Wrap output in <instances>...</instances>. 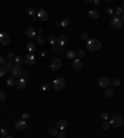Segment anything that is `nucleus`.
I'll use <instances>...</instances> for the list:
<instances>
[{"label": "nucleus", "instance_id": "f257e3e1", "mask_svg": "<svg viewBox=\"0 0 124 138\" xmlns=\"http://www.w3.org/2000/svg\"><path fill=\"white\" fill-rule=\"evenodd\" d=\"M86 47L89 51H98L102 47V44H100L99 40H97V39H88L86 41Z\"/></svg>", "mask_w": 124, "mask_h": 138}, {"label": "nucleus", "instance_id": "f03ea898", "mask_svg": "<svg viewBox=\"0 0 124 138\" xmlns=\"http://www.w3.org/2000/svg\"><path fill=\"white\" fill-rule=\"evenodd\" d=\"M65 86H66V80H65L63 77H57V78H55V81L52 83V87L56 91H61Z\"/></svg>", "mask_w": 124, "mask_h": 138}, {"label": "nucleus", "instance_id": "7ed1b4c3", "mask_svg": "<svg viewBox=\"0 0 124 138\" xmlns=\"http://www.w3.org/2000/svg\"><path fill=\"white\" fill-rule=\"evenodd\" d=\"M123 24H124V21H123V19L120 17V16H113L112 17V20H111V26L113 28V29H115V30H118V29H120L122 26H123Z\"/></svg>", "mask_w": 124, "mask_h": 138}, {"label": "nucleus", "instance_id": "20e7f679", "mask_svg": "<svg viewBox=\"0 0 124 138\" xmlns=\"http://www.w3.org/2000/svg\"><path fill=\"white\" fill-rule=\"evenodd\" d=\"M23 71H24V70H23V67L20 66V65H17V64H16V65H14V66H12V69H11V71H10V72H11L12 77H17V78H19V77H21V76H23Z\"/></svg>", "mask_w": 124, "mask_h": 138}, {"label": "nucleus", "instance_id": "39448f33", "mask_svg": "<svg viewBox=\"0 0 124 138\" xmlns=\"http://www.w3.org/2000/svg\"><path fill=\"white\" fill-rule=\"evenodd\" d=\"M109 85H111V80H109L108 77L102 76V77H99V78H98V86H99V87L106 88V87H108Z\"/></svg>", "mask_w": 124, "mask_h": 138}, {"label": "nucleus", "instance_id": "423d86ee", "mask_svg": "<svg viewBox=\"0 0 124 138\" xmlns=\"http://www.w3.org/2000/svg\"><path fill=\"white\" fill-rule=\"evenodd\" d=\"M9 42H10V36L6 32L1 31L0 32V45L6 46V45H9Z\"/></svg>", "mask_w": 124, "mask_h": 138}, {"label": "nucleus", "instance_id": "0eeeda50", "mask_svg": "<svg viewBox=\"0 0 124 138\" xmlns=\"http://www.w3.org/2000/svg\"><path fill=\"white\" fill-rule=\"evenodd\" d=\"M37 17H38V20H41V21H47L49 20V13L45 9H40L37 11Z\"/></svg>", "mask_w": 124, "mask_h": 138}, {"label": "nucleus", "instance_id": "6e6552de", "mask_svg": "<svg viewBox=\"0 0 124 138\" xmlns=\"http://www.w3.org/2000/svg\"><path fill=\"white\" fill-rule=\"evenodd\" d=\"M35 61H36V58H35V56L32 55V52L27 54V55L24 57V62H25L27 66H32V65L35 64Z\"/></svg>", "mask_w": 124, "mask_h": 138}, {"label": "nucleus", "instance_id": "1a4fd4ad", "mask_svg": "<svg viewBox=\"0 0 124 138\" xmlns=\"http://www.w3.org/2000/svg\"><path fill=\"white\" fill-rule=\"evenodd\" d=\"M111 124H113V126H115V127H120L122 124H123V118L120 117V116H113L112 118H111Z\"/></svg>", "mask_w": 124, "mask_h": 138}, {"label": "nucleus", "instance_id": "9d476101", "mask_svg": "<svg viewBox=\"0 0 124 138\" xmlns=\"http://www.w3.org/2000/svg\"><path fill=\"white\" fill-rule=\"evenodd\" d=\"M15 86L17 90H24L26 87V78L25 77H19V80H16Z\"/></svg>", "mask_w": 124, "mask_h": 138}, {"label": "nucleus", "instance_id": "9b49d317", "mask_svg": "<svg viewBox=\"0 0 124 138\" xmlns=\"http://www.w3.org/2000/svg\"><path fill=\"white\" fill-rule=\"evenodd\" d=\"M61 66H62V61L60 60V58H53V60L51 61V69H52L53 71L60 70Z\"/></svg>", "mask_w": 124, "mask_h": 138}, {"label": "nucleus", "instance_id": "f8f14e48", "mask_svg": "<svg viewBox=\"0 0 124 138\" xmlns=\"http://www.w3.org/2000/svg\"><path fill=\"white\" fill-rule=\"evenodd\" d=\"M15 128L16 129H19V131H25L26 129V122H25V120H19V121H16L15 122Z\"/></svg>", "mask_w": 124, "mask_h": 138}, {"label": "nucleus", "instance_id": "ddd939ff", "mask_svg": "<svg viewBox=\"0 0 124 138\" xmlns=\"http://www.w3.org/2000/svg\"><path fill=\"white\" fill-rule=\"evenodd\" d=\"M57 44H58L60 46L67 45V44H68V36H67V35H61V36H58V37H57Z\"/></svg>", "mask_w": 124, "mask_h": 138}, {"label": "nucleus", "instance_id": "4468645a", "mask_svg": "<svg viewBox=\"0 0 124 138\" xmlns=\"http://www.w3.org/2000/svg\"><path fill=\"white\" fill-rule=\"evenodd\" d=\"M72 66H73L74 70H81L82 69V61H81V58L74 57L73 61H72Z\"/></svg>", "mask_w": 124, "mask_h": 138}, {"label": "nucleus", "instance_id": "2eb2a0df", "mask_svg": "<svg viewBox=\"0 0 124 138\" xmlns=\"http://www.w3.org/2000/svg\"><path fill=\"white\" fill-rule=\"evenodd\" d=\"M25 35H26L29 39H34V37H36V30H35L34 28H27V29L25 30Z\"/></svg>", "mask_w": 124, "mask_h": 138}, {"label": "nucleus", "instance_id": "dca6fc26", "mask_svg": "<svg viewBox=\"0 0 124 138\" xmlns=\"http://www.w3.org/2000/svg\"><path fill=\"white\" fill-rule=\"evenodd\" d=\"M113 95H114V90H113V87H111V85H109L108 87H106L104 92H103V96H104L106 98H109V97H112Z\"/></svg>", "mask_w": 124, "mask_h": 138}, {"label": "nucleus", "instance_id": "f3484780", "mask_svg": "<svg viewBox=\"0 0 124 138\" xmlns=\"http://www.w3.org/2000/svg\"><path fill=\"white\" fill-rule=\"evenodd\" d=\"M99 16H100V14H99L98 10H91L88 13V17L91 20H97V19H99Z\"/></svg>", "mask_w": 124, "mask_h": 138}, {"label": "nucleus", "instance_id": "a211bd4d", "mask_svg": "<svg viewBox=\"0 0 124 138\" xmlns=\"http://www.w3.org/2000/svg\"><path fill=\"white\" fill-rule=\"evenodd\" d=\"M67 124H68V123H67V121H66V120H58L56 126H57V128H58L60 131H63V129L67 127Z\"/></svg>", "mask_w": 124, "mask_h": 138}, {"label": "nucleus", "instance_id": "6ab92c4d", "mask_svg": "<svg viewBox=\"0 0 124 138\" xmlns=\"http://www.w3.org/2000/svg\"><path fill=\"white\" fill-rule=\"evenodd\" d=\"M46 41H47L50 45H55V44L57 42V37H55L53 35H49L47 39H46Z\"/></svg>", "mask_w": 124, "mask_h": 138}, {"label": "nucleus", "instance_id": "aec40b11", "mask_svg": "<svg viewBox=\"0 0 124 138\" xmlns=\"http://www.w3.org/2000/svg\"><path fill=\"white\" fill-rule=\"evenodd\" d=\"M26 47H27V50H29L30 52H34V51L36 50V44H35V42H32V41H30V42H27Z\"/></svg>", "mask_w": 124, "mask_h": 138}, {"label": "nucleus", "instance_id": "412c9836", "mask_svg": "<svg viewBox=\"0 0 124 138\" xmlns=\"http://www.w3.org/2000/svg\"><path fill=\"white\" fill-rule=\"evenodd\" d=\"M36 41H37V44L42 45V44H45V42H46V39L40 34V35H37V36H36Z\"/></svg>", "mask_w": 124, "mask_h": 138}, {"label": "nucleus", "instance_id": "4be33fe9", "mask_svg": "<svg viewBox=\"0 0 124 138\" xmlns=\"http://www.w3.org/2000/svg\"><path fill=\"white\" fill-rule=\"evenodd\" d=\"M70 19H63V20H61L60 21V26H62V28H67V26H70Z\"/></svg>", "mask_w": 124, "mask_h": 138}, {"label": "nucleus", "instance_id": "5701e85b", "mask_svg": "<svg viewBox=\"0 0 124 138\" xmlns=\"http://www.w3.org/2000/svg\"><path fill=\"white\" fill-rule=\"evenodd\" d=\"M66 57L68 58V60H73V58L76 57V52L72 51V50H68V51L66 52Z\"/></svg>", "mask_w": 124, "mask_h": 138}, {"label": "nucleus", "instance_id": "b1692460", "mask_svg": "<svg viewBox=\"0 0 124 138\" xmlns=\"http://www.w3.org/2000/svg\"><path fill=\"white\" fill-rule=\"evenodd\" d=\"M47 132H49V134L50 136H57L58 134V128H53V127H51V128H49L47 129Z\"/></svg>", "mask_w": 124, "mask_h": 138}, {"label": "nucleus", "instance_id": "393cba45", "mask_svg": "<svg viewBox=\"0 0 124 138\" xmlns=\"http://www.w3.org/2000/svg\"><path fill=\"white\" fill-rule=\"evenodd\" d=\"M50 88H51V85L47 83V82H44L42 85L40 86V90H41V91H49Z\"/></svg>", "mask_w": 124, "mask_h": 138}, {"label": "nucleus", "instance_id": "a878e982", "mask_svg": "<svg viewBox=\"0 0 124 138\" xmlns=\"http://www.w3.org/2000/svg\"><path fill=\"white\" fill-rule=\"evenodd\" d=\"M111 126H112V124H111V122L104 121V122L102 123V129H103V131H108V129L111 128Z\"/></svg>", "mask_w": 124, "mask_h": 138}, {"label": "nucleus", "instance_id": "bb28decb", "mask_svg": "<svg viewBox=\"0 0 124 138\" xmlns=\"http://www.w3.org/2000/svg\"><path fill=\"white\" fill-rule=\"evenodd\" d=\"M111 85H112V87H118L120 85V80L119 78H113V80L111 81Z\"/></svg>", "mask_w": 124, "mask_h": 138}, {"label": "nucleus", "instance_id": "cd10ccee", "mask_svg": "<svg viewBox=\"0 0 124 138\" xmlns=\"http://www.w3.org/2000/svg\"><path fill=\"white\" fill-rule=\"evenodd\" d=\"M52 50L55 52H62L63 51V46H60V45H52Z\"/></svg>", "mask_w": 124, "mask_h": 138}, {"label": "nucleus", "instance_id": "c85d7f7f", "mask_svg": "<svg viewBox=\"0 0 124 138\" xmlns=\"http://www.w3.org/2000/svg\"><path fill=\"white\" fill-rule=\"evenodd\" d=\"M76 56H77L78 58H81V60H82V58H83V57L86 56V52H85L83 50H78V51L76 52Z\"/></svg>", "mask_w": 124, "mask_h": 138}, {"label": "nucleus", "instance_id": "c756f323", "mask_svg": "<svg viewBox=\"0 0 124 138\" xmlns=\"http://www.w3.org/2000/svg\"><path fill=\"white\" fill-rule=\"evenodd\" d=\"M15 82H16V80H14L12 77H10V78H8V80H6V85H8V86H10V87L15 86Z\"/></svg>", "mask_w": 124, "mask_h": 138}, {"label": "nucleus", "instance_id": "7c9ffc66", "mask_svg": "<svg viewBox=\"0 0 124 138\" xmlns=\"http://www.w3.org/2000/svg\"><path fill=\"white\" fill-rule=\"evenodd\" d=\"M99 117H100V120H103V121L109 120V116H108V113H107V112H102V113L99 114Z\"/></svg>", "mask_w": 124, "mask_h": 138}, {"label": "nucleus", "instance_id": "2f4dec72", "mask_svg": "<svg viewBox=\"0 0 124 138\" xmlns=\"http://www.w3.org/2000/svg\"><path fill=\"white\" fill-rule=\"evenodd\" d=\"M0 136H1L3 138L8 137V136H9V133H8V129H6V128H1V131H0Z\"/></svg>", "mask_w": 124, "mask_h": 138}, {"label": "nucleus", "instance_id": "473e14b6", "mask_svg": "<svg viewBox=\"0 0 124 138\" xmlns=\"http://www.w3.org/2000/svg\"><path fill=\"white\" fill-rule=\"evenodd\" d=\"M6 69H5V66H0V77H4L5 75H6Z\"/></svg>", "mask_w": 124, "mask_h": 138}, {"label": "nucleus", "instance_id": "72a5a7b5", "mask_svg": "<svg viewBox=\"0 0 124 138\" xmlns=\"http://www.w3.org/2000/svg\"><path fill=\"white\" fill-rule=\"evenodd\" d=\"M27 14H29V15H31V16H34V15L36 14V9H35L34 6L29 8V9H27Z\"/></svg>", "mask_w": 124, "mask_h": 138}, {"label": "nucleus", "instance_id": "f704fd0d", "mask_svg": "<svg viewBox=\"0 0 124 138\" xmlns=\"http://www.w3.org/2000/svg\"><path fill=\"white\" fill-rule=\"evenodd\" d=\"M12 61H8L6 62V65H5V69H6V71H11V69H12Z\"/></svg>", "mask_w": 124, "mask_h": 138}, {"label": "nucleus", "instance_id": "c9c22d12", "mask_svg": "<svg viewBox=\"0 0 124 138\" xmlns=\"http://www.w3.org/2000/svg\"><path fill=\"white\" fill-rule=\"evenodd\" d=\"M14 61H15V62H16L17 65H20V64H23V61H24V60H23V56H16Z\"/></svg>", "mask_w": 124, "mask_h": 138}, {"label": "nucleus", "instance_id": "e433bc0d", "mask_svg": "<svg viewBox=\"0 0 124 138\" xmlns=\"http://www.w3.org/2000/svg\"><path fill=\"white\" fill-rule=\"evenodd\" d=\"M15 57H16V55H15L14 52H10V54L8 55V61H14Z\"/></svg>", "mask_w": 124, "mask_h": 138}, {"label": "nucleus", "instance_id": "4c0bfd02", "mask_svg": "<svg viewBox=\"0 0 124 138\" xmlns=\"http://www.w3.org/2000/svg\"><path fill=\"white\" fill-rule=\"evenodd\" d=\"M5 98H6V93L3 92V91H0V102H4Z\"/></svg>", "mask_w": 124, "mask_h": 138}, {"label": "nucleus", "instance_id": "58836bf2", "mask_svg": "<svg viewBox=\"0 0 124 138\" xmlns=\"http://www.w3.org/2000/svg\"><path fill=\"white\" fill-rule=\"evenodd\" d=\"M81 39H82L83 41H87L88 39H89V37H88V34H87V32H82V34H81Z\"/></svg>", "mask_w": 124, "mask_h": 138}, {"label": "nucleus", "instance_id": "ea45409f", "mask_svg": "<svg viewBox=\"0 0 124 138\" xmlns=\"http://www.w3.org/2000/svg\"><path fill=\"white\" fill-rule=\"evenodd\" d=\"M8 62V58H4V57H0V66H5Z\"/></svg>", "mask_w": 124, "mask_h": 138}, {"label": "nucleus", "instance_id": "a19ab883", "mask_svg": "<svg viewBox=\"0 0 124 138\" xmlns=\"http://www.w3.org/2000/svg\"><path fill=\"white\" fill-rule=\"evenodd\" d=\"M104 13H106L107 15H113V13H114V10H113L112 8H107V9L104 10Z\"/></svg>", "mask_w": 124, "mask_h": 138}, {"label": "nucleus", "instance_id": "79ce46f5", "mask_svg": "<svg viewBox=\"0 0 124 138\" xmlns=\"http://www.w3.org/2000/svg\"><path fill=\"white\" fill-rule=\"evenodd\" d=\"M115 14H117L118 16L123 15V9H122V8H117V9H115Z\"/></svg>", "mask_w": 124, "mask_h": 138}, {"label": "nucleus", "instance_id": "37998d69", "mask_svg": "<svg viewBox=\"0 0 124 138\" xmlns=\"http://www.w3.org/2000/svg\"><path fill=\"white\" fill-rule=\"evenodd\" d=\"M21 118H23V120H29V118H30V114L25 112V113H23V114H21Z\"/></svg>", "mask_w": 124, "mask_h": 138}, {"label": "nucleus", "instance_id": "c03bdc74", "mask_svg": "<svg viewBox=\"0 0 124 138\" xmlns=\"http://www.w3.org/2000/svg\"><path fill=\"white\" fill-rule=\"evenodd\" d=\"M57 136H58L60 138H65V137H66V133H65L63 131H61V132H58V134H57Z\"/></svg>", "mask_w": 124, "mask_h": 138}, {"label": "nucleus", "instance_id": "a18cd8bd", "mask_svg": "<svg viewBox=\"0 0 124 138\" xmlns=\"http://www.w3.org/2000/svg\"><path fill=\"white\" fill-rule=\"evenodd\" d=\"M40 55H41V57H46L47 56V51L46 50H42V51L40 52Z\"/></svg>", "mask_w": 124, "mask_h": 138}, {"label": "nucleus", "instance_id": "49530a36", "mask_svg": "<svg viewBox=\"0 0 124 138\" xmlns=\"http://www.w3.org/2000/svg\"><path fill=\"white\" fill-rule=\"evenodd\" d=\"M23 77H25V78H27V77H29V71H26V70H24V71H23Z\"/></svg>", "mask_w": 124, "mask_h": 138}, {"label": "nucleus", "instance_id": "de8ad7c7", "mask_svg": "<svg viewBox=\"0 0 124 138\" xmlns=\"http://www.w3.org/2000/svg\"><path fill=\"white\" fill-rule=\"evenodd\" d=\"M94 5H99L100 4V0H93V1H92Z\"/></svg>", "mask_w": 124, "mask_h": 138}, {"label": "nucleus", "instance_id": "09e8293b", "mask_svg": "<svg viewBox=\"0 0 124 138\" xmlns=\"http://www.w3.org/2000/svg\"><path fill=\"white\" fill-rule=\"evenodd\" d=\"M83 1H85L86 4H89V3H92V1H93V0H83Z\"/></svg>", "mask_w": 124, "mask_h": 138}, {"label": "nucleus", "instance_id": "8fccbe9b", "mask_svg": "<svg viewBox=\"0 0 124 138\" xmlns=\"http://www.w3.org/2000/svg\"><path fill=\"white\" fill-rule=\"evenodd\" d=\"M122 19H123V21H124V14H123V16H122Z\"/></svg>", "mask_w": 124, "mask_h": 138}, {"label": "nucleus", "instance_id": "3c124183", "mask_svg": "<svg viewBox=\"0 0 124 138\" xmlns=\"http://www.w3.org/2000/svg\"><path fill=\"white\" fill-rule=\"evenodd\" d=\"M106 1H112V0H106Z\"/></svg>", "mask_w": 124, "mask_h": 138}, {"label": "nucleus", "instance_id": "603ef678", "mask_svg": "<svg viewBox=\"0 0 124 138\" xmlns=\"http://www.w3.org/2000/svg\"><path fill=\"white\" fill-rule=\"evenodd\" d=\"M123 6H124V0H123Z\"/></svg>", "mask_w": 124, "mask_h": 138}]
</instances>
